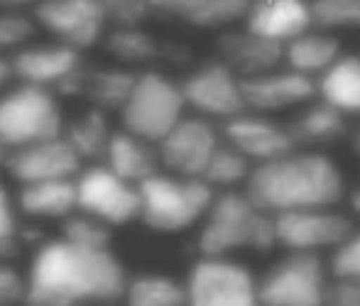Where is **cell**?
<instances>
[{"label": "cell", "instance_id": "4", "mask_svg": "<svg viewBox=\"0 0 360 306\" xmlns=\"http://www.w3.org/2000/svg\"><path fill=\"white\" fill-rule=\"evenodd\" d=\"M140 216L155 233H184L199 226L214 201V189L196 177H176L157 170L138 184Z\"/></svg>", "mask_w": 360, "mask_h": 306}, {"label": "cell", "instance_id": "12", "mask_svg": "<svg viewBox=\"0 0 360 306\" xmlns=\"http://www.w3.org/2000/svg\"><path fill=\"white\" fill-rule=\"evenodd\" d=\"M186 110L206 120L226 122L245 110L243 79L221 59H206L179 81Z\"/></svg>", "mask_w": 360, "mask_h": 306}, {"label": "cell", "instance_id": "34", "mask_svg": "<svg viewBox=\"0 0 360 306\" xmlns=\"http://www.w3.org/2000/svg\"><path fill=\"white\" fill-rule=\"evenodd\" d=\"M326 260L333 279H348L360 284V226L353 228L346 241L326 255Z\"/></svg>", "mask_w": 360, "mask_h": 306}, {"label": "cell", "instance_id": "3", "mask_svg": "<svg viewBox=\"0 0 360 306\" xmlns=\"http://www.w3.org/2000/svg\"><path fill=\"white\" fill-rule=\"evenodd\" d=\"M272 216L257 208L243 189L216 191L199 221L196 253L204 257H238L240 253H275Z\"/></svg>", "mask_w": 360, "mask_h": 306}, {"label": "cell", "instance_id": "7", "mask_svg": "<svg viewBox=\"0 0 360 306\" xmlns=\"http://www.w3.org/2000/svg\"><path fill=\"white\" fill-rule=\"evenodd\" d=\"M326 255L285 253L257 274L262 306H323L331 284Z\"/></svg>", "mask_w": 360, "mask_h": 306}, {"label": "cell", "instance_id": "25", "mask_svg": "<svg viewBox=\"0 0 360 306\" xmlns=\"http://www.w3.org/2000/svg\"><path fill=\"white\" fill-rule=\"evenodd\" d=\"M343 54V44L338 34L321 32V30H307L294 39L285 42V66L309 79L328 69Z\"/></svg>", "mask_w": 360, "mask_h": 306}, {"label": "cell", "instance_id": "33", "mask_svg": "<svg viewBox=\"0 0 360 306\" xmlns=\"http://www.w3.org/2000/svg\"><path fill=\"white\" fill-rule=\"evenodd\" d=\"M62 238L76 245H84V248H110L113 228L76 208L72 216L62 221Z\"/></svg>", "mask_w": 360, "mask_h": 306}, {"label": "cell", "instance_id": "15", "mask_svg": "<svg viewBox=\"0 0 360 306\" xmlns=\"http://www.w3.org/2000/svg\"><path fill=\"white\" fill-rule=\"evenodd\" d=\"M221 137L223 142L236 147L252 167L277 160L297 147L289 135L287 122L275 115L252 113V110H243L236 118L221 122Z\"/></svg>", "mask_w": 360, "mask_h": 306}, {"label": "cell", "instance_id": "11", "mask_svg": "<svg viewBox=\"0 0 360 306\" xmlns=\"http://www.w3.org/2000/svg\"><path fill=\"white\" fill-rule=\"evenodd\" d=\"M30 13L39 32L76 52L98 47L110 25L101 0H37Z\"/></svg>", "mask_w": 360, "mask_h": 306}, {"label": "cell", "instance_id": "24", "mask_svg": "<svg viewBox=\"0 0 360 306\" xmlns=\"http://www.w3.org/2000/svg\"><path fill=\"white\" fill-rule=\"evenodd\" d=\"M316 98L360 120V54L343 52L316 79Z\"/></svg>", "mask_w": 360, "mask_h": 306}, {"label": "cell", "instance_id": "8", "mask_svg": "<svg viewBox=\"0 0 360 306\" xmlns=\"http://www.w3.org/2000/svg\"><path fill=\"white\" fill-rule=\"evenodd\" d=\"M186 306H262L257 274L238 257L199 255L184 279Z\"/></svg>", "mask_w": 360, "mask_h": 306}, {"label": "cell", "instance_id": "42", "mask_svg": "<svg viewBox=\"0 0 360 306\" xmlns=\"http://www.w3.org/2000/svg\"><path fill=\"white\" fill-rule=\"evenodd\" d=\"M348 140H351V147L360 155V120L356 127H351V135H348Z\"/></svg>", "mask_w": 360, "mask_h": 306}, {"label": "cell", "instance_id": "18", "mask_svg": "<svg viewBox=\"0 0 360 306\" xmlns=\"http://www.w3.org/2000/svg\"><path fill=\"white\" fill-rule=\"evenodd\" d=\"M216 57L240 79H250L285 66V44L260 37L248 27H228L218 32Z\"/></svg>", "mask_w": 360, "mask_h": 306}, {"label": "cell", "instance_id": "36", "mask_svg": "<svg viewBox=\"0 0 360 306\" xmlns=\"http://www.w3.org/2000/svg\"><path fill=\"white\" fill-rule=\"evenodd\" d=\"M108 23L113 27H130V25H145L152 18L150 0H101Z\"/></svg>", "mask_w": 360, "mask_h": 306}, {"label": "cell", "instance_id": "9", "mask_svg": "<svg viewBox=\"0 0 360 306\" xmlns=\"http://www.w3.org/2000/svg\"><path fill=\"white\" fill-rule=\"evenodd\" d=\"M84 52L67 47L62 42H30L27 47L18 49L10 57L15 71V81L20 84H32L49 89L62 96H81L84 94Z\"/></svg>", "mask_w": 360, "mask_h": 306}, {"label": "cell", "instance_id": "37", "mask_svg": "<svg viewBox=\"0 0 360 306\" xmlns=\"http://www.w3.org/2000/svg\"><path fill=\"white\" fill-rule=\"evenodd\" d=\"M25 274L10 262L0 260V306H22Z\"/></svg>", "mask_w": 360, "mask_h": 306}, {"label": "cell", "instance_id": "19", "mask_svg": "<svg viewBox=\"0 0 360 306\" xmlns=\"http://www.w3.org/2000/svg\"><path fill=\"white\" fill-rule=\"evenodd\" d=\"M243 27L285 44L297 34L311 30L309 0H250L243 15Z\"/></svg>", "mask_w": 360, "mask_h": 306}, {"label": "cell", "instance_id": "5", "mask_svg": "<svg viewBox=\"0 0 360 306\" xmlns=\"http://www.w3.org/2000/svg\"><path fill=\"white\" fill-rule=\"evenodd\" d=\"M118 113L123 130L157 145L186 115L179 81L160 69L138 71L133 89Z\"/></svg>", "mask_w": 360, "mask_h": 306}, {"label": "cell", "instance_id": "14", "mask_svg": "<svg viewBox=\"0 0 360 306\" xmlns=\"http://www.w3.org/2000/svg\"><path fill=\"white\" fill-rule=\"evenodd\" d=\"M223 142L221 127L214 120L201 115H184L160 142H157V160L160 170L176 177H196L201 179L206 165Z\"/></svg>", "mask_w": 360, "mask_h": 306}, {"label": "cell", "instance_id": "10", "mask_svg": "<svg viewBox=\"0 0 360 306\" xmlns=\"http://www.w3.org/2000/svg\"><path fill=\"white\" fill-rule=\"evenodd\" d=\"M272 226L277 250L326 255L346 241L348 233L356 228V221L338 206H328L277 213L272 216Z\"/></svg>", "mask_w": 360, "mask_h": 306}, {"label": "cell", "instance_id": "21", "mask_svg": "<svg viewBox=\"0 0 360 306\" xmlns=\"http://www.w3.org/2000/svg\"><path fill=\"white\" fill-rule=\"evenodd\" d=\"M294 145L302 150H323L351 135V118L328 106L326 101L314 98L294 110L287 120Z\"/></svg>", "mask_w": 360, "mask_h": 306}, {"label": "cell", "instance_id": "29", "mask_svg": "<svg viewBox=\"0 0 360 306\" xmlns=\"http://www.w3.org/2000/svg\"><path fill=\"white\" fill-rule=\"evenodd\" d=\"M138 71L128 69V66H101V69H86L84 79V94L91 101V106L103 113L108 110H120L125 103L133 81Z\"/></svg>", "mask_w": 360, "mask_h": 306}, {"label": "cell", "instance_id": "39", "mask_svg": "<svg viewBox=\"0 0 360 306\" xmlns=\"http://www.w3.org/2000/svg\"><path fill=\"white\" fill-rule=\"evenodd\" d=\"M13 81H15L13 61H10V57H5V54H0V94L8 91L13 86Z\"/></svg>", "mask_w": 360, "mask_h": 306}, {"label": "cell", "instance_id": "22", "mask_svg": "<svg viewBox=\"0 0 360 306\" xmlns=\"http://www.w3.org/2000/svg\"><path fill=\"white\" fill-rule=\"evenodd\" d=\"M101 165H105L113 174L135 184V186L160 170L157 147L123 127L110 132Z\"/></svg>", "mask_w": 360, "mask_h": 306}, {"label": "cell", "instance_id": "23", "mask_svg": "<svg viewBox=\"0 0 360 306\" xmlns=\"http://www.w3.org/2000/svg\"><path fill=\"white\" fill-rule=\"evenodd\" d=\"M15 206H18V213H25L32 221H64L76 211L74 179L22 184Z\"/></svg>", "mask_w": 360, "mask_h": 306}, {"label": "cell", "instance_id": "40", "mask_svg": "<svg viewBox=\"0 0 360 306\" xmlns=\"http://www.w3.org/2000/svg\"><path fill=\"white\" fill-rule=\"evenodd\" d=\"M37 0H0V8L5 10H32Z\"/></svg>", "mask_w": 360, "mask_h": 306}, {"label": "cell", "instance_id": "13", "mask_svg": "<svg viewBox=\"0 0 360 306\" xmlns=\"http://www.w3.org/2000/svg\"><path fill=\"white\" fill-rule=\"evenodd\" d=\"M76 186V208L89 216L98 218L110 228L135 223L140 216V193L138 186L96 162L91 167H81L74 177Z\"/></svg>", "mask_w": 360, "mask_h": 306}, {"label": "cell", "instance_id": "43", "mask_svg": "<svg viewBox=\"0 0 360 306\" xmlns=\"http://www.w3.org/2000/svg\"><path fill=\"white\" fill-rule=\"evenodd\" d=\"M5 155H8V150H5V147L0 145V170L5 167Z\"/></svg>", "mask_w": 360, "mask_h": 306}, {"label": "cell", "instance_id": "1", "mask_svg": "<svg viewBox=\"0 0 360 306\" xmlns=\"http://www.w3.org/2000/svg\"><path fill=\"white\" fill-rule=\"evenodd\" d=\"M125 279L123 262L110 248H84L59 236L34 250L22 306H115Z\"/></svg>", "mask_w": 360, "mask_h": 306}, {"label": "cell", "instance_id": "20", "mask_svg": "<svg viewBox=\"0 0 360 306\" xmlns=\"http://www.w3.org/2000/svg\"><path fill=\"white\" fill-rule=\"evenodd\" d=\"M250 0H150L152 15L194 30H228L243 23Z\"/></svg>", "mask_w": 360, "mask_h": 306}, {"label": "cell", "instance_id": "30", "mask_svg": "<svg viewBox=\"0 0 360 306\" xmlns=\"http://www.w3.org/2000/svg\"><path fill=\"white\" fill-rule=\"evenodd\" d=\"M252 165L228 142H221L214 157L206 165L201 179L209 184L214 191H231V189H243Z\"/></svg>", "mask_w": 360, "mask_h": 306}, {"label": "cell", "instance_id": "17", "mask_svg": "<svg viewBox=\"0 0 360 306\" xmlns=\"http://www.w3.org/2000/svg\"><path fill=\"white\" fill-rule=\"evenodd\" d=\"M81 167H84V162L74 155L67 140L52 137V140L32 142V145L10 150L5 155L3 170L22 186V184L49 179H74L81 172Z\"/></svg>", "mask_w": 360, "mask_h": 306}, {"label": "cell", "instance_id": "27", "mask_svg": "<svg viewBox=\"0 0 360 306\" xmlns=\"http://www.w3.org/2000/svg\"><path fill=\"white\" fill-rule=\"evenodd\" d=\"M110 132H113V127H110L105 113L91 106L89 110L76 115L72 122H64L62 137L81 162H94L96 165V162L103 160Z\"/></svg>", "mask_w": 360, "mask_h": 306}, {"label": "cell", "instance_id": "28", "mask_svg": "<svg viewBox=\"0 0 360 306\" xmlns=\"http://www.w3.org/2000/svg\"><path fill=\"white\" fill-rule=\"evenodd\" d=\"M123 306H186L184 282L165 272H143L125 279Z\"/></svg>", "mask_w": 360, "mask_h": 306}, {"label": "cell", "instance_id": "16", "mask_svg": "<svg viewBox=\"0 0 360 306\" xmlns=\"http://www.w3.org/2000/svg\"><path fill=\"white\" fill-rule=\"evenodd\" d=\"M316 98V81L304 74L277 66L260 76L243 79V101L245 110L262 115H280L302 108L304 103Z\"/></svg>", "mask_w": 360, "mask_h": 306}, {"label": "cell", "instance_id": "41", "mask_svg": "<svg viewBox=\"0 0 360 306\" xmlns=\"http://www.w3.org/2000/svg\"><path fill=\"white\" fill-rule=\"evenodd\" d=\"M346 201H348V206H351V213H356L360 218V181L356 189H351V191L346 193Z\"/></svg>", "mask_w": 360, "mask_h": 306}, {"label": "cell", "instance_id": "26", "mask_svg": "<svg viewBox=\"0 0 360 306\" xmlns=\"http://www.w3.org/2000/svg\"><path fill=\"white\" fill-rule=\"evenodd\" d=\"M105 52L115 61L125 66H147L160 59H167L172 49L162 44L152 32H147L143 25H130V27H113L105 32L103 42Z\"/></svg>", "mask_w": 360, "mask_h": 306}, {"label": "cell", "instance_id": "31", "mask_svg": "<svg viewBox=\"0 0 360 306\" xmlns=\"http://www.w3.org/2000/svg\"><path fill=\"white\" fill-rule=\"evenodd\" d=\"M309 18L321 32H360V0H309Z\"/></svg>", "mask_w": 360, "mask_h": 306}, {"label": "cell", "instance_id": "38", "mask_svg": "<svg viewBox=\"0 0 360 306\" xmlns=\"http://www.w3.org/2000/svg\"><path fill=\"white\" fill-rule=\"evenodd\" d=\"M323 306H360V284L348 279H331Z\"/></svg>", "mask_w": 360, "mask_h": 306}, {"label": "cell", "instance_id": "6", "mask_svg": "<svg viewBox=\"0 0 360 306\" xmlns=\"http://www.w3.org/2000/svg\"><path fill=\"white\" fill-rule=\"evenodd\" d=\"M64 122L62 103L54 91L18 84L0 94V145L8 152L62 137Z\"/></svg>", "mask_w": 360, "mask_h": 306}, {"label": "cell", "instance_id": "35", "mask_svg": "<svg viewBox=\"0 0 360 306\" xmlns=\"http://www.w3.org/2000/svg\"><path fill=\"white\" fill-rule=\"evenodd\" d=\"M22 248V226L18 218V206L10 198L8 189L0 184V260L10 262Z\"/></svg>", "mask_w": 360, "mask_h": 306}, {"label": "cell", "instance_id": "32", "mask_svg": "<svg viewBox=\"0 0 360 306\" xmlns=\"http://www.w3.org/2000/svg\"><path fill=\"white\" fill-rule=\"evenodd\" d=\"M39 27L30 10H5L0 8V54L18 52L34 42Z\"/></svg>", "mask_w": 360, "mask_h": 306}, {"label": "cell", "instance_id": "2", "mask_svg": "<svg viewBox=\"0 0 360 306\" xmlns=\"http://www.w3.org/2000/svg\"><path fill=\"white\" fill-rule=\"evenodd\" d=\"M245 196L270 216L302 208H328L346 201L341 165L323 150L294 147L287 155L255 165L243 184Z\"/></svg>", "mask_w": 360, "mask_h": 306}]
</instances>
